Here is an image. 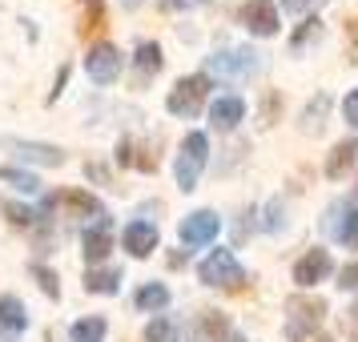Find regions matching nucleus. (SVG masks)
<instances>
[{
    "label": "nucleus",
    "instance_id": "nucleus-1",
    "mask_svg": "<svg viewBox=\"0 0 358 342\" xmlns=\"http://www.w3.org/2000/svg\"><path fill=\"white\" fill-rule=\"evenodd\" d=\"M206 162H210V137L197 129L185 133L181 137V153H178V162H173V181H178L181 194L197 190V178L206 173Z\"/></svg>",
    "mask_w": 358,
    "mask_h": 342
},
{
    "label": "nucleus",
    "instance_id": "nucleus-2",
    "mask_svg": "<svg viewBox=\"0 0 358 342\" xmlns=\"http://www.w3.org/2000/svg\"><path fill=\"white\" fill-rule=\"evenodd\" d=\"M326 318V302L314 298V294H302V298H290V318H286V339L290 342H306L322 330Z\"/></svg>",
    "mask_w": 358,
    "mask_h": 342
},
{
    "label": "nucleus",
    "instance_id": "nucleus-3",
    "mask_svg": "<svg viewBox=\"0 0 358 342\" xmlns=\"http://www.w3.org/2000/svg\"><path fill=\"white\" fill-rule=\"evenodd\" d=\"M206 97H210V73H189V77H181L169 89L165 109L173 117H197V109L206 105Z\"/></svg>",
    "mask_w": 358,
    "mask_h": 342
},
{
    "label": "nucleus",
    "instance_id": "nucleus-4",
    "mask_svg": "<svg viewBox=\"0 0 358 342\" xmlns=\"http://www.w3.org/2000/svg\"><path fill=\"white\" fill-rule=\"evenodd\" d=\"M262 69V57L250 45H234V49H217L210 57V65L206 73H217V77H226V81H245V77H254Z\"/></svg>",
    "mask_w": 358,
    "mask_h": 342
},
{
    "label": "nucleus",
    "instance_id": "nucleus-5",
    "mask_svg": "<svg viewBox=\"0 0 358 342\" xmlns=\"http://www.w3.org/2000/svg\"><path fill=\"white\" fill-rule=\"evenodd\" d=\"M197 278L206 282V286H242L245 274L242 266H238V258L229 254V250H210L206 258H201V266H197Z\"/></svg>",
    "mask_w": 358,
    "mask_h": 342
},
{
    "label": "nucleus",
    "instance_id": "nucleus-6",
    "mask_svg": "<svg viewBox=\"0 0 358 342\" xmlns=\"http://www.w3.org/2000/svg\"><path fill=\"white\" fill-rule=\"evenodd\" d=\"M4 149L20 157L29 165H45V169H57L65 165V149L61 145H49V141H24V137H4Z\"/></svg>",
    "mask_w": 358,
    "mask_h": 342
},
{
    "label": "nucleus",
    "instance_id": "nucleus-7",
    "mask_svg": "<svg viewBox=\"0 0 358 342\" xmlns=\"http://www.w3.org/2000/svg\"><path fill=\"white\" fill-rule=\"evenodd\" d=\"M238 24L250 29L254 36H274L278 33V4L274 0H245L242 8H238Z\"/></svg>",
    "mask_w": 358,
    "mask_h": 342
},
{
    "label": "nucleus",
    "instance_id": "nucleus-8",
    "mask_svg": "<svg viewBox=\"0 0 358 342\" xmlns=\"http://www.w3.org/2000/svg\"><path fill=\"white\" fill-rule=\"evenodd\" d=\"M85 69H89L93 85H113L121 77V52H117V45H109V41L93 45L89 57H85Z\"/></svg>",
    "mask_w": 358,
    "mask_h": 342
},
{
    "label": "nucleus",
    "instance_id": "nucleus-9",
    "mask_svg": "<svg viewBox=\"0 0 358 342\" xmlns=\"http://www.w3.org/2000/svg\"><path fill=\"white\" fill-rule=\"evenodd\" d=\"M189 339L194 342H229L234 339V322L222 310H197L189 322Z\"/></svg>",
    "mask_w": 358,
    "mask_h": 342
},
{
    "label": "nucleus",
    "instance_id": "nucleus-10",
    "mask_svg": "<svg viewBox=\"0 0 358 342\" xmlns=\"http://www.w3.org/2000/svg\"><path fill=\"white\" fill-rule=\"evenodd\" d=\"M217 229H222V218L213 210H197V213H189L185 222H181V242L185 245H210L213 238H217Z\"/></svg>",
    "mask_w": 358,
    "mask_h": 342
},
{
    "label": "nucleus",
    "instance_id": "nucleus-11",
    "mask_svg": "<svg viewBox=\"0 0 358 342\" xmlns=\"http://www.w3.org/2000/svg\"><path fill=\"white\" fill-rule=\"evenodd\" d=\"M29 330V314L17 294H0V342H17Z\"/></svg>",
    "mask_w": 358,
    "mask_h": 342
},
{
    "label": "nucleus",
    "instance_id": "nucleus-12",
    "mask_svg": "<svg viewBox=\"0 0 358 342\" xmlns=\"http://www.w3.org/2000/svg\"><path fill=\"white\" fill-rule=\"evenodd\" d=\"M326 274H330V250H306L294 262V282L298 286H318Z\"/></svg>",
    "mask_w": 358,
    "mask_h": 342
},
{
    "label": "nucleus",
    "instance_id": "nucleus-13",
    "mask_svg": "<svg viewBox=\"0 0 358 342\" xmlns=\"http://www.w3.org/2000/svg\"><path fill=\"white\" fill-rule=\"evenodd\" d=\"M52 201H57L69 218H105V210H101V197H93L89 190H61Z\"/></svg>",
    "mask_w": 358,
    "mask_h": 342
},
{
    "label": "nucleus",
    "instance_id": "nucleus-14",
    "mask_svg": "<svg viewBox=\"0 0 358 342\" xmlns=\"http://www.w3.org/2000/svg\"><path fill=\"white\" fill-rule=\"evenodd\" d=\"M81 245H85V258L93 262V266H97L101 258H109V250H113V222L101 218L97 226H89L85 238H81Z\"/></svg>",
    "mask_w": 358,
    "mask_h": 342
},
{
    "label": "nucleus",
    "instance_id": "nucleus-15",
    "mask_svg": "<svg viewBox=\"0 0 358 342\" xmlns=\"http://www.w3.org/2000/svg\"><path fill=\"white\" fill-rule=\"evenodd\" d=\"M326 117H330V93H314L306 101V109L298 113V129L306 133V137H318L326 129Z\"/></svg>",
    "mask_w": 358,
    "mask_h": 342
},
{
    "label": "nucleus",
    "instance_id": "nucleus-16",
    "mask_svg": "<svg viewBox=\"0 0 358 342\" xmlns=\"http://www.w3.org/2000/svg\"><path fill=\"white\" fill-rule=\"evenodd\" d=\"M125 250H129V258H149V254L157 250V226H149V222H129V226H125Z\"/></svg>",
    "mask_w": 358,
    "mask_h": 342
},
{
    "label": "nucleus",
    "instance_id": "nucleus-17",
    "mask_svg": "<svg viewBox=\"0 0 358 342\" xmlns=\"http://www.w3.org/2000/svg\"><path fill=\"white\" fill-rule=\"evenodd\" d=\"M358 162V137H346V141H338V145L326 153V178H346L350 169H355Z\"/></svg>",
    "mask_w": 358,
    "mask_h": 342
},
{
    "label": "nucleus",
    "instance_id": "nucleus-18",
    "mask_svg": "<svg viewBox=\"0 0 358 342\" xmlns=\"http://www.w3.org/2000/svg\"><path fill=\"white\" fill-rule=\"evenodd\" d=\"M245 117V101L242 97H217L210 105V125L213 129H238V121Z\"/></svg>",
    "mask_w": 358,
    "mask_h": 342
},
{
    "label": "nucleus",
    "instance_id": "nucleus-19",
    "mask_svg": "<svg viewBox=\"0 0 358 342\" xmlns=\"http://www.w3.org/2000/svg\"><path fill=\"white\" fill-rule=\"evenodd\" d=\"M133 306L137 310H165L169 306V290H165V282H145L141 290L133 294Z\"/></svg>",
    "mask_w": 358,
    "mask_h": 342
},
{
    "label": "nucleus",
    "instance_id": "nucleus-20",
    "mask_svg": "<svg viewBox=\"0 0 358 342\" xmlns=\"http://www.w3.org/2000/svg\"><path fill=\"white\" fill-rule=\"evenodd\" d=\"M105 334H109L105 318H77L69 330V342H105Z\"/></svg>",
    "mask_w": 358,
    "mask_h": 342
},
{
    "label": "nucleus",
    "instance_id": "nucleus-21",
    "mask_svg": "<svg viewBox=\"0 0 358 342\" xmlns=\"http://www.w3.org/2000/svg\"><path fill=\"white\" fill-rule=\"evenodd\" d=\"M85 290L89 294H117L121 290V270H89L85 274Z\"/></svg>",
    "mask_w": 358,
    "mask_h": 342
},
{
    "label": "nucleus",
    "instance_id": "nucleus-22",
    "mask_svg": "<svg viewBox=\"0 0 358 342\" xmlns=\"http://www.w3.org/2000/svg\"><path fill=\"white\" fill-rule=\"evenodd\" d=\"M355 210V201L350 197H338V201H330L326 206V213H322V229H326V238H334L338 242V229H342V222H346V213Z\"/></svg>",
    "mask_w": 358,
    "mask_h": 342
},
{
    "label": "nucleus",
    "instance_id": "nucleus-23",
    "mask_svg": "<svg viewBox=\"0 0 358 342\" xmlns=\"http://www.w3.org/2000/svg\"><path fill=\"white\" fill-rule=\"evenodd\" d=\"M322 36V20L318 17H306L298 29H294V36H290V52H306L314 41Z\"/></svg>",
    "mask_w": 358,
    "mask_h": 342
},
{
    "label": "nucleus",
    "instance_id": "nucleus-24",
    "mask_svg": "<svg viewBox=\"0 0 358 342\" xmlns=\"http://www.w3.org/2000/svg\"><path fill=\"white\" fill-rule=\"evenodd\" d=\"M258 226L266 229V234H282V229H286V201H282V197H274V201L262 206Z\"/></svg>",
    "mask_w": 358,
    "mask_h": 342
},
{
    "label": "nucleus",
    "instance_id": "nucleus-25",
    "mask_svg": "<svg viewBox=\"0 0 358 342\" xmlns=\"http://www.w3.org/2000/svg\"><path fill=\"white\" fill-rule=\"evenodd\" d=\"M0 181L13 185V190H20V194H41L36 173H24V169H8V165H0Z\"/></svg>",
    "mask_w": 358,
    "mask_h": 342
},
{
    "label": "nucleus",
    "instance_id": "nucleus-26",
    "mask_svg": "<svg viewBox=\"0 0 358 342\" xmlns=\"http://www.w3.org/2000/svg\"><path fill=\"white\" fill-rule=\"evenodd\" d=\"M133 65L141 69V77H153V73L165 65V57H162V49H157L153 41H145V45L137 49V57H133Z\"/></svg>",
    "mask_w": 358,
    "mask_h": 342
},
{
    "label": "nucleus",
    "instance_id": "nucleus-27",
    "mask_svg": "<svg viewBox=\"0 0 358 342\" xmlns=\"http://www.w3.org/2000/svg\"><path fill=\"white\" fill-rule=\"evenodd\" d=\"M145 342H178V322L173 318H153L145 326Z\"/></svg>",
    "mask_w": 358,
    "mask_h": 342
},
{
    "label": "nucleus",
    "instance_id": "nucleus-28",
    "mask_svg": "<svg viewBox=\"0 0 358 342\" xmlns=\"http://www.w3.org/2000/svg\"><path fill=\"white\" fill-rule=\"evenodd\" d=\"M33 278L41 282V290H45V298H52V302L61 298V278L52 274L49 266H36V262H33Z\"/></svg>",
    "mask_w": 358,
    "mask_h": 342
},
{
    "label": "nucleus",
    "instance_id": "nucleus-29",
    "mask_svg": "<svg viewBox=\"0 0 358 342\" xmlns=\"http://www.w3.org/2000/svg\"><path fill=\"white\" fill-rule=\"evenodd\" d=\"M338 242L346 245V250H358V206L346 213V222H342V229H338Z\"/></svg>",
    "mask_w": 358,
    "mask_h": 342
},
{
    "label": "nucleus",
    "instance_id": "nucleus-30",
    "mask_svg": "<svg viewBox=\"0 0 358 342\" xmlns=\"http://www.w3.org/2000/svg\"><path fill=\"white\" fill-rule=\"evenodd\" d=\"M4 213H8V222H17V226H33L36 222V210L17 206V201H4Z\"/></svg>",
    "mask_w": 358,
    "mask_h": 342
},
{
    "label": "nucleus",
    "instance_id": "nucleus-31",
    "mask_svg": "<svg viewBox=\"0 0 358 342\" xmlns=\"http://www.w3.org/2000/svg\"><path fill=\"white\" fill-rule=\"evenodd\" d=\"M85 4H89V13H85L81 33H93V29H97L101 20H105V4H101V0H85Z\"/></svg>",
    "mask_w": 358,
    "mask_h": 342
},
{
    "label": "nucleus",
    "instance_id": "nucleus-32",
    "mask_svg": "<svg viewBox=\"0 0 358 342\" xmlns=\"http://www.w3.org/2000/svg\"><path fill=\"white\" fill-rule=\"evenodd\" d=\"M342 117H346V125H355L358 129V89L346 93V101H342Z\"/></svg>",
    "mask_w": 358,
    "mask_h": 342
},
{
    "label": "nucleus",
    "instance_id": "nucleus-33",
    "mask_svg": "<svg viewBox=\"0 0 358 342\" xmlns=\"http://www.w3.org/2000/svg\"><path fill=\"white\" fill-rule=\"evenodd\" d=\"M338 286L342 290H358V262H350V266L338 270Z\"/></svg>",
    "mask_w": 358,
    "mask_h": 342
},
{
    "label": "nucleus",
    "instance_id": "nucleus-34",
    "mask_svg": "<svg viewBox=\"0 0 358 342\" xmlns=\"http://www.w3.org/2000/svg\"><path fill=\"white\" fill-rule=\"evenodd\" d=\"M346 41H350V49H346V61H355L358 65V17L346 20Z\"/></svg>",
    "mask_w": 358,
    "mask_h": 342
},
{
    "label": "nucleus",
    "instance_id": "nucleus-35",
    "mask_svg": "<svg viewBox=\"0 0 358 342\" xmlns=\"http://www.w3.org/2000/svg\"><path fill=\"white\" fill-rule=\"evenodd\" d=\"M278 105H282V97H278V93H270V97H266V109H258V113H262V125H274Z\"/></svg>",
    "mask_w": 358,
    "mask_h": 342
},
{
    "label": "nucleus",
    "instance_id": "nucleus-36",
    "mask_svg": "<svg viewBox=\"0 0 358 342\" xmlns=\"http://www.w3.org/2000/svg\"><path fill=\"white\" fill-rule=\"evenodd\" d=\"M318 4H322V0H282V8L294 13V17H298V13H310V8H318Z\"/></svg>",
    "mask_w": 358,
    "mask_h": 342
},
{
    "label": "nucleus",
    "instance_id": "nucleus-37",
    "mask_svg": "<svg viewBox=\"0 0 358 342\" xmlns=\"http://www.w3.org/2000/svg\"><path fill=\"white\" fill-rule=\"evenodd\" d=\"M85 173H89L93 181H101V185L109 181V169H105V165H97V162H89V165H85Z\"/></svg>",
    "mask_w": 358,
    "mask_h": 342
},
{
    "label": "nucleus",
    "instance_id": "nucleus-38",
    "mask_svg": "<svg viewBox=\"0 0 358 342\" xmlns=\"http://www.w3.org/2000/svg\"><path fill=\"white\" fill-rule=\"evenodd\" d=\"M65 81H69V65L61 69V73H57V85H52V93H49V101H57V97H61V89H65Z\"/></svg>",
    "mask_w": 358,
    "mask_h": 342
},
{
    "label": "nucleus",
    "instance_id": "nucleus-39",
    "mask_svg": "<svg viewBox=\"0 0 358 342\" xmlns=\"http://www.w3.org/2000/svg\"><path fill=\"white\" fill-rule=\"evenodd\" d=\"M162 13H173V8H189V0H157Z\"/></svg>",
    "mask_w": 358,
    "mask_h": 342
},
{
    "label": "nucleus",
    "instance_id": "nucleus-40",
    "mask_svg": "<svg viewBox=\"0 0 358 342\" xmlns=\"http://www.w3.org/2000/svg\"><path fill=\"white\" fill-rule=\"evenodd\" d=\"M121 4H125V8H137V4H141V0H121Z\"/></svg>",
    "mask_w": 358,
    "mask_h": 342
},
{
    "label": "nucleus",
    "instance_id": "nucleus-41",
    "mask_svg": "<svg viewBox=\"0 0 358 342\" xmlns=\"http://www.w3.org/2000/svg\"><path fill=\"white\" fill-rule=\"evenodd\" d=\"M189 4H210V0H189Z\"/></svg>",
    "mask_w": 358,
    "mask_h": 342
},
{
    "label": "nucleus",
    "instance_id": "nucleus-42",
    "mask_svg": "<svg viewBox=\"0 0 358 342\" xmlns=\"http://www.w3.org/2000/svg\"><path fill=\"white\" fill-rule=\"evenodd\" d=\"M318 342H330V339H318Z\"/></svg>",
    "mask_w": 358,
    "mask_h": 342
},
{
    "label": "nucleus",
    "instance_id": "nucleus-43",
    "mask_svg": "<svg viewBox=\"0 0 358 342\" xmlns=\"http://www.w3.org/2000/svg\"><path fill=\"white\" fill-rule=\"evenodd\" d=\"M355 314H358V302H355Z\"/></svg>",
    "mask_w": 358,
    "mask_h": 342
}]
</instances>
